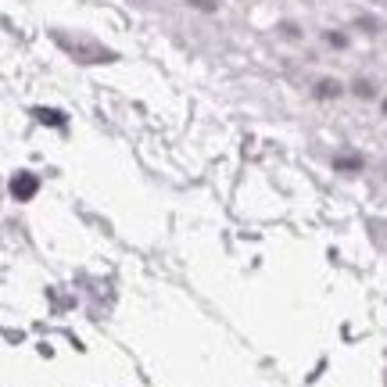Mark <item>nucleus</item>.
Wrapping results in <instances>:
<instances>
[{"label":"nucleus","mask_w":387,"mask_h":387,"mask_svg":"<svg viewBox=\"0 0 387 387\" xmlns=\"http://www.w3.org/2000/svg\"><path fill=\"white\" fill-rule=\"evenodd\" d=\"M334 169H341V172L363 169V158H355V155H344V158H337V162H334Z\"/></svg>","instance_id":"5"},{"label":"nucleus","mask_w":387,"mask_h":387,"mask_svg":"<svg viewBox=\"0 0 387 387\" xmlns=\"http://www.w3.org/2000/svg\"><path fill=\"white\" fill-rule=\"evenodd\" d=\"M326 40H330V43H334V47H344V43H348V40H344V36H341V33H330V36H326Z\"/></svg>","instance_id":"7"},{"label":"nucleus","mask_w":387,"mask_h":387,"mask_svg":"<svg viewBox=\"0 0 387 387\" xmlns=\"http://www.w3.org/2000/svg\"><path fill=\"white\" fill-rule=\"evenodd\" d=\"M33 115L40 118V122H47V126H65V115H62V111H50V108H36Z\"/></svg>","instance_id":"4"},{"label":"nucleus","mask_w":387,"mask_h":387,"mask_svg":"<svg viewBox=\"0 0 387 387\" xmlns=\"http://www.w3.org/2000/svg\"><path fill=\"white\" fill-rule=\"evenodd\" d=\"M36 190H40V180H36L33 172H18L15 180H11V194H15L18 201H29Z\"/></svg>","instance_id":"2"},{"label":"nucleus","mask_w":387,"mask_h":387,"mask_svg":"<svg viewBox=\"0 0 387 387\" xmlns=\"http://www.w3.org/2000/svg\"><path fill=\"white\" fill-rule=\"evenodd\" d=\"M50 40L62 47L69 57H76L79 65H104L115 62V50H108L104 43H97L94 36H83V33H65V29H54Z\"/></svg>","instance_id":"1"},{"label":"nucleus","mask_w":387,"mask_h":387,"mask_svg":"<svg viewBox=\"0 0 387 387\" xmlns=\"http://www.w3.org/2000/svg\"><path fill=\"white\" fill-rule=\"evenodd\" d=\"M341 94V83L337 79H319L316 83V97H337Z\"/></svg>","instance_id":"3"},{"label":"nucleus","mask_w":387,"mask_h":387,"mask_svg":"<svg viewBox=\"0 0 387 387\" xmlns=\"http://www.w3.org/2000/svg\"><path fill=\"white\" fill-rule=\"evenodd\" d=\"M355 94H359V97H370V94H373V83H363V79H359V83H355Z\"/></svg>","instance_id":"6"}]
</instances>
